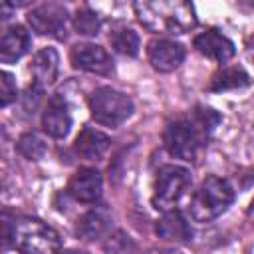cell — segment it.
Wrapping results in <instances>:
<instances>
[{
  "mask_svg": "<svg viewBox=\"0 0 254 254\" xmlns=\"http://www.w3.org/2000/svg\"><path fill=\"white\" fill-rule=\"evenodd\" d=\"M155 232L159 238L169 240V242H187L192 236L189 220L183 216L181 210H175V208L165 210L161 214V218L155 224Z\"/></svg>",
  "mask_w": 254,
  "mask_h": 254,
  "instance_id": "obj_15",
  "label": "cell"
},
{
  "mask_svg": "<svg viewBox=\"0 0 254 254\" xmlns=\"http://www.w3.org/2000/svg\"><path fill=\"white\" fill-rule=\"evenodd\" d=\"M32 75H34V83L46 87L52 85L58 79V71H60V54L56 52V48H42L40 52L34 54L32 58Z\"/></svg>",
  "mask_w": 254,
  "mask_h": 254,
  "instance_id": "obj_17",
  "label": "cell"
},
{
  "mask_svg": "<svg viewBox=\"0 0 254 254\" xmlns=\"http://www.w3.org/2000/svg\"><path fill=\"white\" fill-rule=\"evenodd\" d=\"M220 123V115L210 107H194L185 117L171 121L165 127L163 143L167 151L183 161H192L206 145L210 133Z\"/></svg>",
  "mask_w": 254,
  "mask_h": 254,
  "instance_id": "obj_1",
  "label": "cell"
},
{
  "mask_svg": "<svg viewBox=\"0 0 254 254\" xmlns=\"http://www.w3.org/2000/svg\"><path fill=\"white\" fill-rule=\"evenodd\" d=\"M248 216H250V220H254V200H252L250 206H248Z\"/></svg>",
  "mask_w": 254,
  "mask_h": 254,
  "instance_id": "obj_25",
  "label": "cell"
},
{
  "mask_svg": "<svg viewBox=\"0 0 254 254\" xmlns=\"http://www.w3.org/2000/svg\"><path fill=\"white\" fill-rule=\"evenodd\" d=\"M111 212L105 206H93L89 208L85 214H81V218L77 220L75 232L81 240L93 242L99 238H107L109 230H111Z\"/></svg>",
  "mask_w": 254,
  "mask_h": 254,
  "instance_id": "obj_13",
  "label": "cell"
},
{
  "mask_svg": "<svg viewBox=\"0 0 254 254\" xmlns=\"http://www.w3.org/2000/svg\"><path fill=\"white\" fill-rule=\"evenodd\" d=\"M69 62L75 69L97 73V75H109L113 71V60L109 52L97 44H75L69 52Z\"/></svg>",
  "mask_w": 254,
  "mask_h": 254,
  "instance_id": "obj_8",
  "label": "cell"
},
{
  "mask_svg": "<svg viewBox=\"0 0 254 254\" xmlns=\"http://www.w3.org/2000/svg\"><path fill=\"white\" fill-rule=\"evenodd\" d=\"M101 190H103V179L101 173L97 169H77L69 183H67V194L83 204H95L101 198Z\"/></svg>",
  "mask_w": 254,
  "mask_h": 254,
  "instance_id": "obj_9",
  "label": "cell"
},
{
  "mask_svg": "<svg viewBox=\"0 0 254 254\" xmlns=\"http://www.w3.org/2000/svg\"><path fill=\"white\" fill-rule=\"evenodd\" d=\"M18 95V89H16V81H14V75L8 73V71H0V103L2 107H8Z\"/></svg>",
  "mask_w": 254,
  "mask_h": 254,
  "instance_id": "obj_23",
  "label": "cell"
},
{
  "mask_svg": "<svg viewBox=\"0 0 254 254\" xmlns=\"http://www.w3.org/2000/svg\"><path fill=\"white\" fill-rule=\"evenodd\" d=\"M30 28L40 36H52L58 40L65 38L67 30V10L64 4L58 2H46L36 8H32L26 16Z\"/></svg>",
  "mask_w": 254,
  "mask_h": 254,
  "instance_id": "obj_7",
  "label": "cell"
},
{
  "mask_svg": "<svg viewBox=\"0 0 254 254\" xmlns=\"http://www.w3.org/2000/svg\"><path fill=\"white\" fill-rule=\"evenodd\" d=\"M109 42L113 46V50L121 56H137L139 54V36L135 30L127 28V26H119L109 34Z\"/></svg>",
  "mask_w": 254,
  "mask_h": 254,
  "instance_id": "obj_19",
  "label": "cell"
},
{
  "mask_svg": "<svg viewBox=\"0 0 254 254\" xmlns=\"http://www.w3.org/2000/svg\"><path fill=\"white\" fill-rule=\"evenodd\" d=\"M73 28L81 36H95L99 32V28H101V20L89 6H81V8L75 10Z\"/></svg>",
  "mask_w": 254,
  "mask_h": 254,
  "instance_id": "obj_21",
  "label": "cell"
},
{
  "mask_svg": "<svg viewBox=\"0 0 254 254\" xmlns=\"http://www.w3.org/2000/svg\"><path fill=\"white\" fill-rule=\"evenodd\" d=\"M194 48L196 52H200L202 56L218 62V64H224L228 62L234 54H236V48L234 44L216 28H208L204 32H200L196 38H194Z\"/></svg>",
  "mask_w": 254,
  "mask_h": 254,
  "instance_id": "obj_12",
  "label": "cell"
},
{
  "mask_svg": "<svg viewBox=\"0 0 254 254\" xmlns=\"http://www.w3.org/2000/svg\"><path fill=\"white\" fill-rule=\"evenodd\" d=\"M250 75L244 71V67L240 65H226L220 71H216L210 79V83L206 85L208 91H224V89H236V87H244L248 85Z\"/></svg>",
  "mask_w": 254,
  "mask_h": 254,
  "instance_id": "obj_18",
  "label": "cell"
},
{
  "mask_svg": "<svg viewBox=\"0 0 254 254\" xmlns=\"http://www.w3.org/2000/svg\"><path fill=\"white\" fill-rule=\"evenodd\" d=\"M190 187V171L181 165H163L153 185V206L161 212L171 210Z\"/></svg>",
  "mask_w": 254,
  "mask_h": 254,
  "instance_id": "obj_6",
  "label": "cell"
},
{
  "mask_svg": "<svg viewBox=\"0 0 254 254\" xmlns=\"http://www.w3.org/2000/svg\"><path fill=\"white\" fill-rule=\"evenodd\" d=\"M28 48H30V34L24 26L14 24L2 32V40H0L2 64H14L28 52Z\"/></svg>",
  "mask_w": 254,
  "mask_h": 254,
  "instance_id": "obj_16",
  "label": "cell"
},
{
  "mask_svg": "<svg viewBox=\"0 0 254 254\" xmlns=\"http://www.w3.org/2000/svg\"><path fill=\"white\" fill-rule=\"evenodd\" d=\"M165 254H185V252H181V250H169V252H165Z\"/></svg>",
  "mask_w": 254,
  "mask_h": 254,
  "instance_id": "obj_26",
  "label": "cell"
},
{
  "mask_svg": "<svg viewBox=\"0 0 254 254\" xmlns=\"http://www.w3.org/2000/svg\"><path fill=\"white\" fill-rule=\"evenodd\" d=\"M103 248L107 254H137V244L125 232L109 234Z\"/></svg>",
  "mask_w": 254,
  "mask_h": 254,
  "instance_id": "obj_22",
  "label": "cell"
},
{
  "mask_svg": "<svg viewBox=\"0 0 254 254\" xmlns=\"http://www.w3.org/2000/svg\"><path fill=\"white\" fill-rule=\"evenodd\" d=\"M16 147H18V151H20L26 159H30V161H40V159L48 153V145H46V141H44L38 133H32V131L20 135Z\"/></svg>",
  "mask_w": 254,
  "mask_h": 254,
  "instance_id": "obj_20",
  "label": "cell"
},
{
  "mask_svg": "<svg viewBox=\"0 0 254 254\" xmlns=\"http://www.w3.org/2000/svg\"><path fill=\"white\" fill-rule=\"evenodd\" d=\"M87 105H89L91 119L105 127H117L123 121H127L133 113L131 97L119 89L109 87V85L97 87L89 95Z\"/></svg>",
  "mask_w": 254,
  "mask_h": 254,
  "instance_id": "obj_5",
  "label": "cell"
},
{
  "mask_svg": "<svg viewBox=\"0 0 254 254\" xmlns=\"http://www.w3.org/2000/svg\"><path fill=\"white\" fill-rule=\"evenodd\" d=\"M65 254H85V252H75V250H73V252H65Z\"/></svg>",
  "mask_w": 254,
  "mask_h": 254,
  "instance_id": "obj_27",
  "label": "cell"
},
{
  "mask_svg": "<svg viewBox=\"0 0 254 254\" xmlns=\"http://www.w3.org/2000/svg\"><path fill=\"white\" fill-rule=\"evenodd\" d=\"M137 20L149 32L185 34L196 26L194 8L189 2H135Z\"/></svg>",
  "mask_w": 254,
  "mask_h": 254,
  "instance_id": "obj_3",
  "label": "cell"
},
{
  "mask_svg": "<svg viewBox=\"0 0 254 254\" xmlns=\"http://www.w3.org/2000/svg\"><path fill=\"white\" fill-rule=\"evenodd\" d=\"M109 143L111 139L103 131L93 127H83L73 141V151L85 161H99L109 149Z\"/></svg>",
  "mask_w": 254,
  "mask_h": 254,
  "instance_id": "obj_14",
  "label": "cell"
},
{
  "mask_svg": "<svg viewBox=\"0 0 254 254\" xmlns=\"http://www.w3.org/2000/svg\"><path fill=\"white\" fill-rule=\"evenodd\" d=\"M147 60L153 65V69L161 71V73H169L173 69H177L183 60H185V48L175 42V40H167V38H159L149 42L147 46Z\"/></svg>",
  "mask_w": 254,
  "mask_h": 254,
  "instance_id": "obj_10",
  "label": "cell"
},
{
  "mask_svg": "<svg viewBox=\"0 0 254 254\" xmlns=\"http://www.w3.org/2000/svg\"><path fill=\"white\" fill-rule=\"evenodd\" d=\"M234 202V189L222 177H206L189 202V214L194 222H210L218 218Z\"/></svg>",
  "mask_w": 254,
  "mask_h": 254,
  "instance_id": "obj_4",
  "label": "cell"
},
{
  "mask_svg": "<svg viewBox=\"0 0 254 254\" xmlns=\"http://www.w3.org/2000/svg\"><path fill=\"white\" fill-rule=\"evenodd\" d=\"M40 97H42V85H38V83H34V81H32V85L28 87L26 97H24V105H26V109H28V111H30V109H34V107H36V103L40 101Z\"/></svg>",
  "mask_w": 254,
  "mask_h": 254,
  "instance_id": "obj_24",
  "label": "cell"
},
{
  "mask_svg": "<svg viewBox=\"0 0 254 254\" xmlns=\"http://www.w3.org/2000/svg\"><path fill=\"white\" fill-rule=\"evenodd\" d=\"M42 129L54 139H64L71 129V113L62 95H54L42 113Z\"/></svg>",
  "mask_w": 254,
  "mask_h": 254,
  "instance_id": "obj_11",
  "label": "cell"
},
{
  "mask_svg": "<svg viewBox=\"0 0 254 254\" xmlns=\"http://www.w3.org/2000/svg\"><path fill=\"white\" fill-rule=\"evenodd\" d=\"M4 246H14L20 254H60L62 238L60 234L40 218L22 216L8 220L4 214Z\"/></svg>",
  "mask_w": 254,
  "mask_h": 254,
  "instance_id": "obj_2",
  "label": "cell"
}]
</instances>
